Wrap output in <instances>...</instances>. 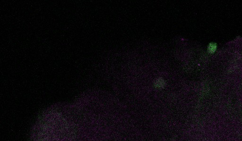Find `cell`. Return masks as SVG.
<instances>
[{
	"mask_svg": "<svg viewBox=\"0 0 242 141\" xmlns=\"http://www.w3.org/2000/svg\"><path fill=\"white\" fill-rule=\"evenodd\" d=\"M166 85V80L162 77H158L156 79L153 83L154 87L157 89L164 88Z\"/></svg>",
	"mask_w": 242,
	"mask_h": 141,
	"instance_id": "obj_1",
	"label": "cell"
},
{
	"mask_svg": "<svg viewBox=\"0 0 242 141\" xmlns=\"http://www.w3.org/2000/svg\"><path fill=\"white\" fill-rule=\"evenodd\" d=\"M217 43L211 42L208 45V51L210 54H213L217 51Z\"/></svg>",
	"mask_w": 242,
	"mask_h": 141,
	"instance_id": "obj_2",
	"label": "cell"
}]
</instances>
